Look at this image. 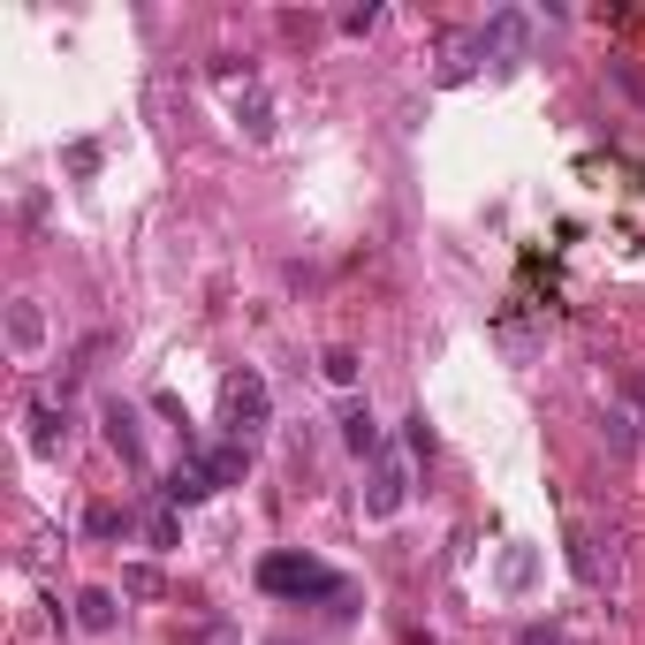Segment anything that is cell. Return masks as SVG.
Segmentation results:
<instances>
[{
  "instance_id": "cell-1",
  "label": "cell",
  "mask_w": 645,
  "mask_h": 645,
  "mask_svg": "<svg viewBox=\"0 0 645 645\" xmlns=\"http://www.w3.org/2000/svg\"><path fill=\"white\" fill-rule=\"evenodd\" d=\"M258 585H266L274 601H343V577H335L327 562H311V555H266L258 562Z\"/></svg>"
},
{
  "instance_id": "cell-7",
  "label": "cell",
  "mask_w": 645,
  "mask_h": 645,
  "mask_svg": "<svg viewBox=\"0 0 645 645\" xmlns=\"http://www.w3.org/2000/svg\"><path fill=\"white\" fill-rule=\"evenodd\" d=\"M160 494L182 509V502H206V494H220V486H214V472H206V456H182V464L168 472V486H160Z\"/></svg>"
},
{
  "instance_id": "cell-15",
  "label": "cell",
  "mask_w": 645,
  "mask_h": 645,
  "mask_svg": "<svg viewBox=\"0 0 645 645\" xmlns=\"http://www.w3.org/2000/svg\"><path fill=\"white\" fill-rule=\"evenodd\" d=\"M569 569H577V585H601V555H593L585 532H569Z\"/></svg>"
},
{
  "instance_id": "cell-14",
  "label": "cell",
  "mask_w": 645,
  "mask_h": 645,
  "mask_svg": "<svg viewBox=\"0 0 645 645\" xmlns=\"http://www.w3.org/2000/svg\"><path fill=\"white\" fill-rule=\"evenodd\" d=\"M53 440H61V410H53V403H31V448H53Z\"/></svg>"
},
{
  "instance_id": "cell-17",
  "label": "cell",
  "mask_w": 645,
  "mask_h": 645,
  "mask_svg": "<svg viewBox=\"0 0 645 645\" xmlns=\"http://www.w3.org/2000/svg\"><path fill=\"white\" fill-rule=\"evenodd\" d=\"M319 373H327L335 387H357V349H327V357H319Z\"/></svg>"
},
{
  "instance_id": "cell-21",
  "label": "cell",
  "mask_w": 645,
  "mask_h": 645,
  "mask_svg": "<svg viewBox=\"0 0 645 645\" xmlns=\"http://www.w3.org/2000/svg\"><path fill=\"white\" fill-rule=\"evenodd\" d=\"M373 23H380V8H373V0H365V8H349V16H343V31H349V39H365Z\"/></svg>"
},
{
  "instance_id": "cell-11",
  "label": "cell",
  "mask_w": 645,
  "mask_h": 645,
  "mask_svg": "<svg viewBox=\"0 0 645 645\" xmlns=\"http://www.w3.org/2000/svg\"><path fill=\"white\" fill-rule=\"evenodd\" d=\"M244 464H251V448H244V440H228V448H206V472H214V486H236V478H244Z\"/></svg>"
},
{
  "instance_id": "cell-13",
  "label": "cell",
  "mask_w": 645,
  "mask_h": 645,
  "mask_svg": "<svg viewBox=\"0 0 645 645\" xmlns=\"http://www.w3.org/2000/svg\"><path fill=\"white\" fill-rule=\"evenodd\" d=\"M107 440H115V448H122L129 464H137V418H129L122 403H107Z\"/></svg>"
},
{
  "instance_id": "cell-10",
  "label": "cell",
  "mask_w": 645,
  "mask_h": 645,
  "mask_svg": "<svg viewBox=\"0 0 645 645\" xmlns=\"http://www.w3.org/2000/svg\"><path fill=\"white\" fill-rule=\"evenodd\" d=\"M236 122H244L258 145H266V137H274V99H266L258 85H244V91H236Z\"/></svg>"
},
{
  "instance_id": "cell-19",
  "label": "cell",
  "mask_w": 645,
  "mask_h": 645,
  "mask_svg": "<svg viewBox=\"0 0 645 645\" xmlns=\"http://www.w3.org/2000/svg\"><path fill=\"white\" fill-rule=\"evenodd\" d=\"M403 440H410V456H433V418H426V410L403 418Z\"/></svg>"
},
{
  "instance_id": "cell-20",
  "label": "cell",
  "mask_w": 645,
  "mask_h": 645,
  "mask_svg": "<svg viewBox=\"0 0 645 645\" xmlns=\"http://www.w3.org/2000/svg\"><path fill=\"white\" fill-rule=\"evenodd\" d=\"M502 585H509V593H524V585H532V547H516V555L502 562Z\"/></svg>"
},
{
  "instance_id": "cell-3",
  "label": "cell",
  "mask_w": 645,
  "mask_h": 645,
  "mask_svg": "<svg viewBox=\"0 0 645 645\" xmlns=\"http://www.w3.org/2000/svg\"><path fill=\"white\" fill-rule=\"evenodd\" d=\"M532 311H539V319H547V304H532V297H509V304H502V311H494V343L509 349L516 365H524V357H532V349L547 343V327H532Z\"/></svg>"
},
{
  "instance_id": "cell-6",
  "label": "cell",
  "mask_w": 645,
  "mask_h": 645,
  "mask_svg": "<svg viewBox=\"0 0 645 645\" xmlns=\"http://www.w3.org/2000/svg\"><path fill=\"white\" fill-rule=\"evenodd\" d=\"M8 349H16V357H39V349H46V311L31 297L8 304Z\"/></svg>"
},
{
  "instance_id": "cell-9",
  "label": "cell",
  "mask_w": 645,
  "mask_h": 645,
  "mask_svg": "<svg viewBox=\"0 0 645 645\" xmlns=\"http://www.w3.org/2000/svg\"><path fill=\"white\" fill-rule=\"evenodd\" d=\"M343 440L357 448V456H387V448H380V418H373L365 403H349V410H343Z\"/></svg>"
},
{
  "instance_id": "cell-12",
  "label": "cell",
  "mask_w": 645,
  "mask_h": 645,
  "mask_svg": "<svg viewBox=\"0 0 645 645\" xmlns=\"http://www.w3.org/2000/svg\"><path fill=\"white\" fill-rule=\"evenodd\" d=\"M77 623H85V631H115V593H99V585L77 593Z\"/></svg>"
},
{
  "instance_id": "cell-8",
  "label": "cell",
  "mask_w": 645,
  "mask_h": 645,
  "mask_svg": "<svg viewBox=\"0 0 645 645\" xmlns=\"http://www.w3.org/2000/svg\"><path fill=\"white\" fill-rule=\"evenodd\" d=\"M472 69H478V39L472 31H448L440 39V85H464Z\"/></svg>"
},
{
  "instance_id": "cell-16",
  "label": "cell",
  "mask_w": 645,
  "mask_h": 645,
  "mask_svg": "<svg viewBox=\"0 0 645 645\" xmlns=\"http://www.w3.org/2000/svg\"><path fill=\"white\" fill-rule=\"evenodd\" d=\"M145 539H152V547L168 555L175 539H182V524H175V509H145Z\"/></svg>"
},
{
  "instance_id": "cell-4",
  "label": "cell",
  "mask_w": 645,
  "mask_h": 645,
  "mask_svg": "<svg viewBox=\"0 0 645 645\" xmlns=\"http://www.w3.org/2000/svg\"><path fill=\"white\" fill-rule=\"evenodd\" d=\"M524 39H532V23H524L516 8H502V16L478 31V53H486L494 69H516V61H524Z\"/></svg>"
},
{
  "instance_id": "cell-18",
  "label": "cell",
  "mask_w": 645,
  "mask_h": 645,
  "mask_svg": "<svg viewBox=\"0 0 645 645\" xmlns=\"http://www.w3.org/2000/svg\"><path fill=\"white\" fill-rule=\"evenodd\" d=\"M615 395L631 403V426L645 433V373H623V380H615Z\"/></svg>"
},
{
  "instance_id": "cell-2",
  "label": "cell",
  "mask_w": 645,
  "mask_h": 645,
  "mask_svg": "<svg viewBox=\"0 0 645 645\" xmlns=\"http://www.w3.org/2000/svg\"><path fill=\"white\" fill-rule=\"evenodd\" d=\"M220 418H228V433H236V440H251V433L274 418L266 380H258V373H228V387H220Z\"/></svg>"
},
{
  "instance_id": "cell-22",
  "label": "cell",
  "mask_w": 645,
  "mask_h": 645,
  "mask_svg": "<svg viewBox=\"0 0 645 645\" xmlns=\"http://www.w3.org/2000/svg\"><path fill=\"white\" fill-rule=\"evenodd\" d=\"M516 645H569V638H562V631H547V623H532V631H524Z\"/></svg>"
},
{
  "instance_id": "cell-5",
  "label": "cell",
  "mask_w": 645,
  "mask_h": 645,
  "mask_svg": "<svg viewBox=\"0 0 645 645\" xmlns=\"http://www.w3.org/2000/svg\"><path fill=\"white\" fill-rule=\"evenodd\" d=\"M403 494H410L403 456H380V464H373V486H365V516H373V524H387V516L403 509Z\"/></svg>"
}]
</instances>
